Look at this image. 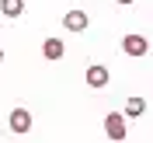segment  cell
Instances as JSON below:
<instances>
[{"instance_id": "obj_1", "label": "cell", "mask_w": 153, "mask_h": 143, "mask_svg": "<svg viewBox=\"0 0 153 143\" xmlns=\"http://www.w3.org/2000/svg\"><path fill=\"white\" fill-rule=\"evenodd\" d=\"M105 136L115 140V143L125 140V115H118V112H108L105 115Z\"/></svg>"}, {"instance_id": "obj_2", "label": "cell", "mask_w": 153, "mask_h": 143, "mask_svg": "<svg viewBox=\"0 0 153 143\" xmlns=\"http://www.w3.org/2000/svg\"><path fill=\"white\" fill-rule=\"evenodd\" d=\"M122 52H125V56H146V52H150V42H146V35H136V31H129V35L122 38Z\"/></svg>"}, {"instance_id": "obj_3", "label": "cell", "mask_w": 153, "mask_h": 143, "mask_svg": "<svg viewBox=\"0 0 153 143\" xmlns=\"http://www.w3.org/2000/svg\"><path fill=\"white\" fill-rule=\"evenodd\" d=\"M7 126H10V133L25 136V133L31 129V112H28V108H14V112H10V119H7Z\"/></svg>"}, {"instance_id": "obj_4", "label": "cell", "mask_w": 153, "mask_h": 143, "mask_svg": "<svg viewBox=\"0 0 153 143\" xmlns=\"http://www.w3.org/2000/svg\"><path fill=\"white\" fill-rule=\"evenodd\" d=\"M63 25H66V31H84L91 25V18H87L84 10H70L66 18H63Z\"/></svg>"}, {"instance_id": "obj_5", "label": "cell", "mask_w": 153, "mask_h": 143, "mask_svg": "<svg viewBox=\"0 0 153 143\" xmlns=\"http://www.w3.org/2000/svg\"><path fill=\"white\" fill-rule=\"evenodd\" d=\"M87 84L94 87H105L108 84V67H101V63H94V67H87Z\"/></svg>"}, {"instance_id": "obj_6", "label": "cell", "mask_w": 153, "mask_h": 143, "mask_svg": "<svg viewBox=\"0 0 153 143\" xmlns=\"http://www.w3.org/2000/svg\"><path fill=\"white\" fill-rule=\"evenodd\" d=\"M42 52H45V59H52V63H56V59H63L66 46H63L59 38H45V42H42Z\"/></svg>"}, {"instance_id": "obj_7", "label": "cell", "mask_w": 153, "mask_h": 143, "mask_svg": "<svg viewBox=\"0 0 153 143\" xmlns=\"http://www.w3.org/2000/svg\"><path fill=\"white\" fill-rule=\"evenodd\" d=\"M0 14L4 18H21L25 14V0H0Z\"/></svg>"}, {"instance_id": "obj_8", "label": "cell", "mask_w": 153, "mask_h": 143, "mask_svg": "<svg viewBox=\"0 0 153 143\" xmlns=\"http://www.w3.org/2000/svg\"><path fill=\"white\" fill-rule=\"evenodd\" d=\"M143 112H146V101H143V98H129V101H125V115H129V119H139Z\"/></svg>"}, {"instance_id": "obj_9", "label": "cell", "mask_w": 153, "mask_h": 143, "mask_svg": "<svg viewBox=\"0 0 153 143\" xmlns=\"http://www.w3.org/2000/svg\"><path fill=\"white\" fill-rule=\"evenodd\" d=\"M118 4H122V7H129V4H136V0H118Z\"/></svg>"}, {"instance_id": "obj_10", "label": "cell", "mask_w": 153, "mask_h": 143, "mask_svg": "<svg viewBox=\"0 0 153 143\" xmlns=\"http://www.w3.org/2000/svg\"><path fill=\"white\" fill-rule=\"evenodd\" d=\"M0 59H4V49H0Z\"/></svg>"}]
</instances>
